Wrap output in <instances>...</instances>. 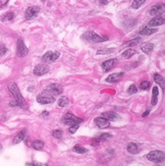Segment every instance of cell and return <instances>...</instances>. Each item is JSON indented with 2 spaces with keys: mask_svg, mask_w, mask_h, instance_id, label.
<instances>
[{
  "mask_svg": "<svg viewBox=\"0 0 165 166\" xmlns=\"http://www.w3.org/2000/svg\"><path fill=\"white\" fill-rule=\"evenodd\" d=\"M154 81L161 86L162 90H164V79L159 73H154Z\"/></svg>",
  "mask_w": 165,
  "mask_h": 166,
  "instance_id": "cell-23",
  "label": "cell"
},
{
  "mask_svg": "<svg viewBox=\"0 0 165 166\" xmlns=\"http://www.w3.org/2000/svg\"><path fill=\"white\" fill-rule=\"evenodd\" d=\"M157 32V29H153V28H150V27H145L143 30L140 32V35H145V36H150L152 34H154Z\"/></svg>",
  "mask_w": 165,
  "mask_h": 166,
  "instance_id": "cell-18",
  "label": "cell"
},
{
  "mask_svg": "<svg viewBox=\"0 0 165 166\" xmlns=\"http://www.w3.org/2000/svg\"><path fill=\"white\" fill-rule=\"evenodd\" d=\"M40 116L43 117V118H48V116H49V112H48V111H43Z\"/></svg>",
  "mask_w": 165,
  "mask_h": 166,
  "instance_id": "cell-37",
  "label": "cell"
},
{
  "mask_svg": "<svg viewBox=\"0 0 165 166\" xmlns=\"http://www.w3.org/2000/svg\"><path fill=\"white\" fill-rule=\"evenodd\" d=\"M127 92H129L130 94H135L138 92V88L136 87V85H130V88H129V90H127Z\"/></svg>",
  "mask_w": 165,
  "mask_h": 166,
  "instance_id": "cell-34",
  "label": "cell"
},
{
  "mask_svg": "<svg viewBox=\"0 0 165 166\" xmlns=\"http://www.w3.org/2000/svg\"><path fill=\"white\" fill-rule=\"evenodd\" d=\"M95 124L99 128H107L109 127L110 121L105 119L104 117H97V118H95Z\"/></svg>",
  "mask_w": 165,
  "mask_h": 166,
  "instance_id": "cell-13",
  "label": "cell"
},
{
  "mask_svg": "<svg viewBox=\"0 0 165 166\" xmlns=\"http://www.w3.org/2000/svg\"><path fill=\"white\" fill-rule=\"evenodd\" d=\"M164 24V19L161 16H156V18L152 19L151 21L148 22V27L152 28V27H159V25Z\"/></svg>",
  "mask_w": 165,
  "mask_h": 166,
  "instance_id": "cell-14",
  "label": "cell"
},
{
  "mask_svg": "<svg viewBox=\"0 0 165 166\" xmlns=\"http://www.w3.org/2000/svg\"><path fill=\"white\" fill-rule=\"evenodd\" d=\"M68 105V99L66 97H61L60 99L58 100V106L59 107H66Z\"/></svg>",
  "mask_w": 165,
  "mask_h": 166,
  "instance_id": "cell-27",
  "label": "cell"
},
{
  "mask_svg": "<svg viewBox=\"0 0 165 166\" xmlns=\"http://www.w3.org/2000/svg\"><path fill=\"white\" fill-rule=\"evenodd\" d=\"M153 49H154V44H152V43H145L141 46V50L146 54H150Z\"/></svg>",
  "mask_w": 165,
  "mask_h": 166,
  "instance_id": "cell-17",
  "label": "cell"
},
{
  "mask_svg": "<svg viewBox=\"0 0 165 166\" xmlns=\"http://www.w3.org/2000/svg\"><path fill=\"white\" fill-rule=\"evenodd\" d=\"M127 151L130 153V154H136L139 153V147L138 145L135 144V143H130L129 145H127Z\"/></svg>",
  "mask_w": 165,
  "mask_h": 166,
  "instance_id": "cell-20",
  "label": "cell"
},
{
  "mask_svg": "<svg viewBox=\"0 0 165 166\" xmlns=\"http://www.w3.org/2000/svg\"><path fill=\"white\" fill-rule=\"evenodd\" d=\"M7 2H8V0H0V8L5 6V5L7 4Z\"/></svg>",
  "mask_w": 165,
  "mask_h": 166,
  "instance_id": "cell-38",
  "label": "cell"
},
{
  "mask_svg": "<svg viewBox=\"0 0 165 166\" xmlns=\"http://www.w3.org/2000/svg\"><path fill=\"white\" fill-rule=\"evenodd\" d=\"M40 12V7L39 6H30L27 8L25 12V18L30 21V19H35L37 15L39 14Z\"/></svg>",
  "mask_w": 165,
  "mask_h": 166,
  "instance_id": "cell-8",
  "label": "cell"
},
{
  "mask_svg": "<svg viewBox=\"0 0 165 166\" xmlns=\"http://www.w3.org/2000/svg\"><path fill=\"white\" fill-rule=\"evenodd\" d=\"M150 113V110H147L146 111V112H145V113H143V117H146L147 115H148V114H149Z\"/></svg>",
  "mask_w": 165,
  "mask_h": 166,
  "instance_id": "cell-41",
  "label": "cell"
},
{
  "mask_svg": "<svg viewBox=\"0 0 165 166\" xmlns=\"http://www.w3.org/2000/svg\"><path fill=\"white\" fill-rule=\"evenodd\" d=\"M72 150L75 151L76 153H79V154H85V153L87 152V149H85L84 147H82V146H79V145L75 146Z\"/></svg>",
  "mask_w": 165,
  "mask_h": 166,
  "instance_id": "cell-29",
  "label": "cell"
},
{
  "mask_svg": "<svg viewBox=\"0 0 165 166\" xmlns=\"http://www.w3.org/2000/svg\"><path fill=\"white\" fill-rule=\"evenodd\" d=\"M141 42V39L140 38H136V39H133V40H130V41H127L126 44H124V46H135V45H138L139 43Z\"/></svg>",
  "mask_w": 165,
  "mask_h": 166,
  "instance_id": "cell-28",
  "label": "cell"
},
{
  "mask_svg": "<svg viewBox=\"0 0 165 166\" xmlns=\"http://www.w3.org/2000/svg\"><path fill=\"white\" fill-rule=\"evenodd\" d=\"M123 76V73H112L111 76H109L108 78L106 79V82L107 83H116L118 82L119 80L122 78Z\"/></svg>",
  "mask_w": 165,
  "mask_h": 166,
  "instance_id": "cell-16",
  "label": "cell"
},
{
  "mask_svg": "<svg viewBox=\"0 0 165 166\" xmlns=\"http://www.w3.org/2000/svg\"><path fill=\"white\" fill-rule=\"evenodd\" d=\"M52 136L56 139H61L62 138V130H56L52 133Z\"/></svg>",
  "mask_w": 165,
  "mask_h": 166,
  "instance_id": "cell-33",
  "label": "cell"
},
{
  "mask_svg": "<svg viewBox=\"0 0 165 166\" xmlns=\"http://www.w3.org/2000/svg\"><path fill=\"white\" fill-rule=\"evenodd\" d=\"M117 63V59L116 58H112V59H108L106 61H104L102 63V68H103L104 71H108L110 70L111 68H113Z\"/></svg>",
  "mask_w": 165,
  "mask_h": 166,
  "instance_id": "cell-11",
  "label": "cell"
},
{
  "mask_svg": "<svg viewBox=\"0 0 165 166\" xmlns=\"http://www.w3.org/2000/svg\"><path fill=\"white\" fill-rule=\"evenodd\" d=\"M60 56V53L58 51H48L43 55L42 57V60L46 63H51V62H54L55 60H57Z\"/></svg>",
  "mask_w": 165,
  "mask_h": 166,
  "instance_id": "cell-5",
  "label": "cell"
},
{
  "mask_svg": "<svg viewBox=\"0 0 165 166\" xmlns=\"http://www.w3.org/2000/svg\"><path fill=\"white\" fill-rule=\"evenodd\" d=\"M147 159L152 162H162L164 160V153L162 151H152L147 155Z\"/></svg>",
  "mask_w": 165,
  "mask_h": 166,
  "instance_id": "cell-6",
  "label": "cell"
},
{
  "mask_svg": "<svg viewBox=\"0 0 165 166\" xmlns=\"http://www.w3.org/2000/svg\"><path fill=\"white\" fill-rule=\"evenodd\" d=\"M99 2H100V4H104L106 5L108 3V0H98Z\"/></svg>",
  "mask_w": 165,
  "mask_h": 166,
  "instance_id": "cell-40",
  "label": "cell"
},
{
  "mask_svg": "<svg viewBox=\"0 0 165 166\" xmlns=\"http://www.w3.org/2000/svg\"><path fill=\"white\" fill-rule=\"evenodd\" d=\"M7 51V48L5 47L4 44H0V55H4Z\"/></svg>",
  "mask_w": 165,
  "mask_h": 166,
  "instance_id": "cell-36",
  "label": "cell"
},
{
  "mask_svg": "<svg viewBox=\"0 0 165 166\" xmlns=\"http://www.w3.org/2000/svg\"><path fill=\"white\" fill-rule=\"evenodd\" d=\"M150 86H151V84L149 82H147V81L142 82L141 85H140V89L141 90H148V89L150 88Z\"/></svg>",
  "mask_w": 165,
  "mask_h": 166,
  "instance_id": "cell-32",
  "label": "cell"
},
{
  "mask_svg": "<svg viewBox=\"0 0 165 166\" xmlns=\"http://www.w3.org/2000/svg\"><path fill=\"white\" fill-rule=\"evenodd\" d=\"M13 18H15V13H13V12H7V13H5L4 15L1 16V21L2 22L12 21Z\"/></svg>",
  "mask_w": 165,
  "mask_h": 166,
  "instance_id": "cell-25",
  "label": "cell"
},
{
  "mask_svg": "<svg viewBox=\"0 0 165 166\" xmlns=\"http://www.w3.org/2000/svg\"><path fill=\"white\" fill-rule=\"evenodd\" d=\"M145 2H146V0H133L132 3V7L135 8V9H138V8H140L142 5H144Z\"/></svg>",
  "mask_w": 165,
  "mask_h": 166,
  "instance_id": "cell-26",
  "label": "cell"
},
{
  "mask_svg": "<svg viewBox=\"0 0 165 166\" xmlns=\"http://www.w3.org/2000/svg\"><path fill=\"white\" fill-rule=\"evenodd\" d=\"M25 136V130L19 131V133L15 137V139H13V144H19V143H21L22 140H24Z\"/></svg>",
  "mask_w": 165,
  "mask_h": 166,
  "instance_id": "cell-21",
  "label": "cell"
},
{
  "mask_svg": "<svg viewBox=\"0 0 165 166\" xmlns=\"http://www.w3.org/2000/svg\"><path fill=\"white\" fill-rule=\"evenodd\" d=\"M136 53V50H133V49H126V51H123V52H122L121 56L123 57V58H130V57L135 55Z\"/></svg>",
  "mask_w": 165,
  "mask_h": 166,
  "instance_id": "cell-22",
  "label": "cell"
},
{
  "mask_svg": "<svg viewBox=\"0 0 165 166\" xmlns=\"http://www.w3.org/2000/svg\"><path fill=\"white\" fill-rule=\"evenodd\" d=\"M8 90H9V92L11 93V95L13 96L15 101L16 102L18 106L24 108V109H27V103H25L24 97L22 96L21 92H19V89L18 88L16 84H15V83H10V84L8 85Z\"/></svg>",
  "mask_w": 165,
  "mask_h": 166,
  "instance_id": "cell-1",
  "label": "cell"
},
{
  "mask_svg": "<svg viewBox=\"0 0 165 166\" xmlns=\"http://www.w3.org/2000/svg\"><path fill=\"white\" fill-rule=\"evenodd\" d=\"M55 101V98L54 96H52L49 92H47L46 90L41 92L37 97V102L40 103V104H50V103H53Z\"/></svg>",
  "mask_w": 165,
  "mask_h": 166,
  "instance_id": "cell-2",
  "label": "cell"
},
{
  "mask_svg": "<svg viewBox=\"0 0 165 166\" xmlns=\"http://www.w3.org/2000/svg\"><path fill=\"white\" fill-rule=\"evenodd\" d=\"M62 122H63L64 124H67V125H73V124H82V119L75 116L72 113L67 112L63 117H62Z\"/></svg>",
  "mask_w": 165,
  "mask_h": 166,
  "instance_id": "cell-4",
  "label": "cell"
},
{
  "mask_svg": "<svg viewBox=\"0 0 165 166\" xmlns=\"http://www.w3.org/2000/svg\"><path fill=\"white\" fill-rule=\"evenodd\" d=\"M32 147L36 150H42L44 148V142L41 141V140H38V141H34L32 144Z\"/></svg>",
  "mask_w": 165,
  "mask_h": 166,
  "instance_id": "cell-24",
  "label": "cell"
},
{
  "mask_svg": "<svg viewBox=\"0 0 165 166\" xmlns=\"http://www.w3.org/2000/svg\"><path fill=\"white\" fill-rule=\"evenodd\" d=\"M62 86L60 84H51L49 85L48 87L46 88V91L49 92L52 96H57V95H60L62 93Z\"/></svg>",
  "mask_w": 165,
  "mask_h": 166,
  "instance_id": "cell-9",
  "label": "cell"
},
{
  "mask_svg": "<svg viewBox=\"0 0 165 166\" xmlns=\"http://www.w3.org/2000/svg\"><path fill=\"white\" fill-rule=\"evenodd\" d=\"M112 52H114V49L113 48H105V49H100V50H98L97 51V54H110V53H112Z\"/></svg>",
  "mask_w": 165,
  "mask_h": 166,
  "instance_id": "cell-30",
  "label": "cell"
},
{
  "mask_svg": "<svg viewBox=\"0 0 165 166\" xmlns=\"http://www.w3.org/2000/svg\"><path fill=\"white\" fill-rule=\"evenodd\" d=\"M48 71H49V67H48L46 64H38L33 69V73L35 74V76H43V74L47 73Z\"/></svg>",
  "mask_w": 165,
  "mask_h": 166,
  "instance_id": "cell-10",
  "label": "cell"
},
{
  "mask_svg": "<svg viewBox=\"0 0 165 166\" xmlns=\"http://www.w3.org/2000/svg\"><path fill=\"white\" fill-rule=\"evenodd\" d=\"M158 95H159V90L157 87L153 88V92H152V100H151V104L154 106V105L157 104L158 101Z\"/></svg>",
  "mask_w": 165,
  "mask_h": 166,
  "instance_id": "cell-19",
  "label": "cell"
},
{
  "mask_svg": "<svg viewBox=\"0 0 165 166\" xmlns=\"http://www.w3.org/2000/svg\"><path fill=\"white\" fill-rule=\"evenodd\" d=\"M79 124L70 125V127H69V133H70V134H75L76 131V130L79 128Z\"/></svg>",
  "mask_w": 165,
  "mask_h": 166,
  "instance_id": "cell-35",
  "label": "cell"
},
{
  "mask_svg": "<svg viewBox=\"0 0 165 166\" xmlns=\"http://www.w3.org/2000/svg\"><path fill=\"white\" fill-rule=\"evenodd\" d=\"M111 138V134H101L100 137H99V138L97 139L99 142H102V141H106L107 139H110Z\"/></svg>",
  "mask_w": 165,
  "mask_h": 166,
  "instance_id": "cell-31",
  "label": "cell"
},
{
  "mask_svg": "<svg viewBox=\"0 0 165 166\" xmlns=\"http://www.w3.org/2000/svg\"><path fill=\"white\" fill-rule=\"evenodd\" d=\"M1 149H2V145L0 144V151H1Z\"/></svg>",
  "mask_w": 165,
  "mask_h": 166,
  "instance_id": "cell-42",
  "label": "cell"
},
{
  "mask_svg": "<svg viewBox=\"0 0 165 166\" xmlns=\"http://www.w3.org/2000/svg\"><path fill=\"white\" fill-rule=\"evenodd\" d=\"M102 117H104L105 119L109 120V121H114V120L118 119L117 114L114 112H111V111H106V112L102 113Z\"/></svg>",
  "mask_w": 165,
  "mask_h": 166,
  "instance_id": "cell-15",
  "label": "cell"
},
{
  "mask_svg": "<svg viewBox=\"0 0 165 166\" xmlns=\"http://www.w3.org/2000/svg\"><path fill=\"white\" fill-rule=\"evenodd\" d=\"M29 53V49L25 45L24 40L19 39L18 41V45H16V54L19 57H25L27 54Z\"/></svg>",
  "mask_w": 165,
  "mask_h": 166,
  "instance_id": "cell-7",
  "label": "cell"
},
{
  "mask_svg": "<svg viewBox=\"0 0 165 166\" xmlns=\"http://www.w3.org/2000/svg\"><path fill=\"white\" fill-rule=\"evenodd\" d=\"M82 38L92 43H100V42H104L108 40L107 37H101V36H99L98 34H96L95 32H92V31L87 32L84 36H82Z\"/></svg>",
  "mask_w": 165,
  "mask_h": 166,
  "instance_id": "cell-3",
  "label": "cell"
},
{
  "mask_svg": "<svg viewBox=\"0 0 165 166\" xmlns=\"http://www.w3.org/2000/svg\"><path fill=\"white\" fill-rule=\"evenodd\" d=\"M164 4L161 3V4H156L154 6H152V8L150 9V14L152 15H160L161 13L164 12Z\"/></svg>",
  "mask_w": 165,
  "mask_h": 166,
  "instance_id": "cell-12",
  "label": "cell"
},
{
  "mask_svg": "<svg viewBox=\"0 0 165 166\" xmlns=\"http://www.w3.org/2000/svg\"><path fill=\"white\" fill-rule=\"evenodd\" d=\"M33 166H48L47 164H44V163H40V162H36L34 163Z\"/></svg>",
  "mask_w": 165,
  "mask_h": 166,
  "instance_id": "cell-39",
  "label": "cell"
}]
</instances>
